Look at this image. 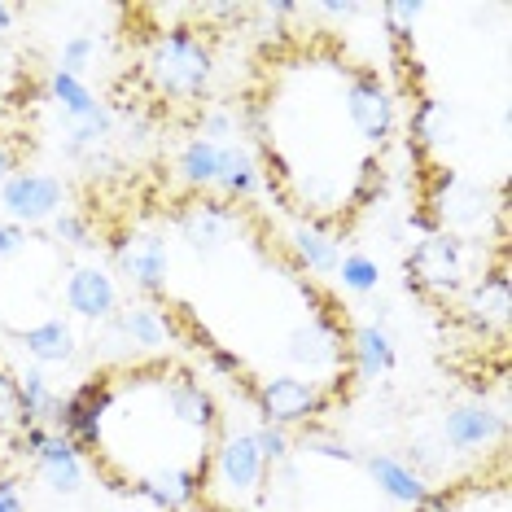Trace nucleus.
Returning a JSON list of instances; mask_svg holds the SVG:
<instances>
[{
    "label": "nucleus",
    "mask_w": 512,
    "mask_h": 512,
    "mask_svg": "<svg viewBox=\"0 0 512 512\" xmlns=\"http://www.w3.org/2000/svg\"><path fill=\"white\" fill-rule=\"evenodd\" d=\"M346 114H351V123L359 127V136H364L368 145H386L390 132H394V97L390 88L381 84L377 71H359L351 79V88H346Z\"/></svg>",
    "instance_id": "nucleus-8"
},
{
    "label": "nucleus",
    "mask_w": 512,
    "mask_h": 512,
    "mask_svg": "<svg viewBox=\"0 0 512 512\" xmlns=\"http://www.w3.org/2000/svg\"><path fill=\"white\" fill-rule=\"evenodd\" d=\"M215 189L224 193V197H250L254 189H259V162H254L250 145H241V141L219 145Z\"/></svg>",
    "instance_id": "nucleus-22"
},
{
    "label": "nucleus",
    "mask_w": 512,
    "mask_h": 512,
    "mask_svg": "<svg viewBox=\"0 0 512 512\" xmlns=\"http://www.w3.org/2000/svg\"><path fill=\"white\" fill-rule=\"evenodd\" d=\"M31 460H36V473L44 477V486H49L53 495H79L84 491V456H79V447L66 434L53 429Z\"/></svg>",
    "instance_id": "nucleus-15"
},
{
    "label": "nucleus",
    "mask_w": 512,
    "mask_h": 512,
    "mask_svg": "<svg viewBox=\"0 0 512 512\" xmlns=\"http://www.w3.org/2000/svg\"><path fill=\"white\" fill-rule=\"evenodd\" d=\"M176 171L180 180L189 184V189H215V171H219V145L215 141H202V136H193V141H184L180 158H176Z\"/></svg>",
    "instance_id": "nucleus-25"
},
{
    "label": "nucleus",
    "mask_w": 512,
    "mask_h": 512,
    "mask_svg": "<svg viewBox=\"0 0 512 512\" xmlns=\"http://www.w3.org/2000/svg\"><path fill=\"white\" fill-rule=\"evenodd\" d=\"M18 346L31 355V364L36 368H49V364H71L79 342H75V329L66 324L62 316H49L40 324H31V329H18Z\"/></svg>",
    "instance_id": "nucleus-17"
},
{
    "label": "nucleus",
    "mask_w": 512,
    "mask_h": 512,
    "mask_svg": "<svg viewBox=\"0 0 512 512\" xmlns=\"http://www.w3.org/2000/svg\"><path fill=\"white\" fill-rule=\"evenodd\" d=\"M337 281H342V289H351V294L368 298L381 289V263L372 259V254H342V263H337Z\"/></svg>",
    "instance_id": "nucleus-27"
},
{
    "label": "nucleus",
    "mask_w": 512,
    "mask_h": 512,
    "mask_svg": "<svg viewBox=\"0 0 512 512\" xmlns=\"http://www.w3.org/2000/svg\"><path fill=\"white\" fill-rule=\"evenodd\" d=\"M162 399H167L171 416L180 425L197 429V434H215L219 429V407H215V394L202 386L197 377H184V372H171L162 381Z\"/></svg>",
    "instance_id": "nucleus-14"
},
{
    "label": "nucleus",
    "mask_w": 512,
    "mask_h": 512,
    "mask_svg": "<svg viewBox=\"0 0 512 512\" xmlns=\"http://www.w3.org/2000/svg\"><path fill=\"white\" fill-rule=\"evenodd\" d=\"M486 193L482 184L456 176V171H438L429 206H434V224L442 228H477L486 219Z\"/></svg>",
    "instance_id": "nucleus-13"
},
{
    "label": "nucleus",
    "mask_w": 512,
    "mask_h": 512,
    "mask_svg": "<svg viewBox=\"0 0 512 512\" xmlns=\"http://www.w3.org/2000/svg\"><path fill=\"white\" fill-rule=\"evenodd\" d=\"M364 469L368 477L381 486V495L394 499V504L403 508H421L425 495H429V482L421 473L412 469L403 456H390V451H372V456H364Z\"/></svg>",
    "instance_id": "nucleus-16"
},
{
    "label": "nucleus",
    "mask_w": 512,
    "mask_h": 512,
    "mask_svg": "<svg viewBox=\"0 0 512 512\" xmlns=\"http://www.w3.org/2000/svg\"><path fill=\"white\" fill-rule=\"evenodd\" d=\"M97 62V36L92 31H75L71 40L62 44V57H57V71H66V75H79L84 79V71Z\"/></svg>",
    "instance_id": "nucleus-28"
},
{
    "label": "nucleus",
    "mask_w": 512,
    "mask_h": 512,
    "mask_svg": "<svg viewBox=\"0 0 512 512\" xmlns=\"http://www.w3.org/2000/svg\"><path fill=\"white\" fill-rule=\"evenodd\" d=\"M215 477H219V486H224L232 499H246V495H254L263 486L267 460L259 456V442H254L250 429H237V434H228L224 442H219Z\"/></svg>",
    "instance_id": "nucleus-9"
},
{
    "label": "nucleus",
    "mask_w": 512,
    "mask_h": 512,
    "mask_svg": "<svg viewBox=\"0 0 512 512\" xmlns=\"http://www.w3.org/2000/svg\"><path fill=\"white\" fill-rule=\"evenodd\" d=\"M49 224H53V237L62 241V246H71V250H97V237H92L88 215H79V211H62V215H53Z\"/></svg>",
    "instance_id": "nucleus-29"
},
{
    "label": "nucleus",
    "mask_w": 512,
    "mask_h": 512,
    "mask_svg": "<svg viewBox=\"0 0 512 512\" xmlns=\"http://www.w3.org/2000/svg\"><path fill=\"white\" fill-rule=\"evenodd\" d=\"M110 259H114V272L127 276L141 294H162V289H167L171 246L158 232H123V237H114Z\"/></svg>",
    "instance_id": "nucleus-5"
},
{
    "label": "nucleus",
    "mask_w": 512,
    "mask_h": 512,
    "mask_svg": "<svg viewBox=\"0 0 512 512\" xmlns=\"http://www.w3.org/2000/svg\"><path fill=\"white\" fill-rule=\"evenodd\" d=\"M18 403H22V429L27 425H57V407H62V399L53 394L49 377H44V368H22L18 372Z\"/></svg>",
    "instance_id": "nucleus-21"
},
{
    "label": "nucleus",
    "mask_w": 512,
    "mask_h": 512,
    "mask_svg": "<svg viewBox=\"0 0 512 512\" xmlns=\"http://www.w3.org/2000/svg\"><path fill=\"white\" fill-rule=\"evenodd\" d=\"M145 79L158 97L202 101L215 79V49L193 27L158 31L145 53Z\"/></svg>",
    "instance_id": "nucleus-1"
},
{
    "label": "nucleus",
    "mask_w": 512,
    "mask_h": 512,
    "mask_svg": "<svg viewBox=\"0 0 512 512\" xmlns=\"http://www.w3.org/2000/svg\"><path fill=\"white\" fill-rule=\"evenodd\" d=\"M18 14H22V9H18V5H5V0H0V36H5V31H14V22H18Z\"/></svg>",
    "instance_id": "nucleus-38"
},
{
    "label": "nucleus",
    "mask_w": 512,
    "mask_h": 512,
    "mask_svg": "<svg viewBox=\"0 0 512 512\" xmlns=\"http://www.w3.org/2000/svg\"><path fill=\"white\" fill-rule=\"evenodd\" d=\"M250 434H254V442H259V456L267 460V469L289 464V456H294V438H289V429L259 421V429H250Z\"/></svg>",
    "instance_id": "nucleus-30"
},
{
    "label": "nucleus",
    "mask_w": 512,
    "mask_h": 512,
    "mask_svg": "<svg viewBox=\"0 0 512 512\" xmlns=\"http://www.w3.org/2000/svg\"><path fill=\"white\" fill-rule=\"evenodd\" d=\"M49 101L57 106V114H62V123H79V119H88V114H97L106 101L92 92L79 75H66V71H49Z\"/></svg>",
    "instance_id": "nucleus-24"
},
{
    "label": "nucleus",
    "mask_w": 512,
    "mask_h": 512,
    "mask_svg": "<svg viewBox=\"0 0 512 512\" xmlns=\"http://www.w3.org/2000/svg\"><path fill=\"white\" fill-rule=\"evenodd\" d=\"M504 429H508L504 416L491 412L486 403H456L442 416V447L473 456V451H486L491 442L504 438Z\"/></svg>",
    "instance_id": "nucleus-11"
},
{
    "label": "nucleus",
    "mask_w": 512,
    "mask_h": 512,
    "mask_svg": "<svg viewBox=\"0 0 512 512\" xmlns=\"http://www.w3.org/2000/svg\"><path fill=\"white\" fill-rule=\"evenodd\" d=\"M294 364H307V368H329L342 359V337H337V324L329 320H311V324H298L289 333V351H285Z\"/></svg>",
    "instance_id": "nucleus-19"
},
{
    "label": "nucleus",
    "mask_w": 512,
    "mask_h": 512,
    "mask_svg": "<svg viewBox=\"0 0 512 512\" xmlns=\"http://www.w3.org/2000/svg\"><path fill=\"white\" fill-rule=\"evenodd\" d=\"M464 311H469V320L477 324L482 333H499L508 324V311H512V298H508V272L504 267H495V272H486L482 281H473L464 289Z\"/></svg>",
    "instance_id": "nucleus-18"
},
{
    "label": "nucleus",
    "mask_w": 512,
    "mask_h": 512,
    "mask_svg": "<svg viewBox=\"0 0 512 512\" xmlns=\"http://www.w3.org/2000/svg\"><path fill=\"white\" fill-rule=\"evenodd\" d=\"M66 180L53 176V171H14L5 184H0V211H5L9 224L18 228H36L49 224L53 215L66 211Z\"/></svg>",
    "instance_id": "nucleus-3"
},
{
    "label": "nucleus",
    "mask_w": 512,
    "mask_h": 512,
    "mask_svg": "<svg viewBox=\"0 0 512 512\" xmlns=\"http://www.w3.org/2000/svg\"><path fill=\"white\" fill-rule=\"evenodd\" d=\"M254 407L267 425H281V429H294V425H307L311 416L324 412V390L320 381L311 377H263L254 386Z\"/></svg>",
    "instance_id": "nucleus-4"
},
{
    "label": "nucleus",
    "mask_w": 512,
    "mask_h": 512,
    "mask_svg": "<svg viewBox=\"0 0 512 512\" xmlns=\"http://www.w3.org/2000/svg\"><path fill=\"white\" fill-rule=\"evenodd\" d=\"M403 285L407 289H429V294H460L464 276H469V250H464V237L456 232H429L412 250H407L403 263Z\"/></svg>",
    "instance_id": "nucleus-2"
},
{
    "label": "nucleus",
    "mask_w": 512,
    "mask_h": 512,
    "mask_svg": "<svg viewBox=\"0 0 512 512\" xmlns=\"http://www.w3.org/2000/svg\"><path fill=\"white\" fill-rule=\"evenodd\" d=\"M324 14H333V18H355V14H364L359 5H337V0H329V5H320Z\"/></svg>",
    "instance_id": "nucleus-39"
},
{
    "label": "nucleus",
    "mask_w": 512,
    "mask_h": 512,
    "mask_svg": "<svg viewBox=\"0 0 512 512\" xmlns=\"http://www.w3.org/2000/svg\"><path fill=\"white\" fill-rule=\"evenodd\" d=\"M412 136H416V145H425V149L451 141V106L447 101L425 97L421 106L412 110Z\"/></svg>",
    "instance_id": "nucleus-26"
},
{
    "label": "nucleus",
    "mask_w": 512,
    "mask_h": 512,
    "mask_svg": "<svg viewBox=\"0 0 512 512\" xmlns=\"http://www.w3.org/2000/svg\"><path fill=\"white\" fill-rule=\"evenodd\" d=\"M22 429V403H18V377L0 368V434Z\"/></svg>",
    "instance_id": "nucleus-32"
},
{
    "label": "nucleus",
    "mask_w": 512,
    "mask_h": 512,
    "mask_svg": "<svg viewBox=\"0 0 512 512\" xmlns=\"http://www.w3.org/2000/svg\"><path fill=\"white\" fill-rule=\"evenodd\" d=\"M237 132H241L237 114L224 110V106L206 110L202 114V127H197V136H202V141H215V145H232V141H237Z\"/></svg>",
    "instance_id": "nucleus-31"
},
{
    "label": "nucleus",
    "mask_w": 512,
    "mask_h": 512,
    "mask_svg": "<svg viewBox=\"0 0 512 512\" xmlns=\"http://www.w3.org/2000/svg\"><path fill=\"white\" fill-rule=\"evenodd\" d=\"M110 403H114L110 381L92 377V381H84V386L71 390V394L62 399V407H57V425H53V429L75 442L79 456H84V451H97V447H101V421H106Z\"/></svg>",
    "instance_id": "nucleus-6"
},
{
    "label": "nucleus",
    "mask_w": 512,
    "mask_h": 512,
    "mask_svg": "<svg viewBox=\"0 0 512 512\" xmlns=\"http://www.w3.org/2000/svg\"><path fill=\"white\" fill-rule=\"evenodd\" d=\"M14 149H9V141H5V136H0V184H5L9 176H14Z\"/></svg>",
    "instance_id": "nucleus-37"
},
{
    "label": "nucleus",
    "mask_w": 512,
    "mask_h": 512,
    "mask_svg": "<svg viewBox=\"0 0 512 512\" xmlns=\"http://www.w3.org/2000/svg\"><path fill=\"white\" fill-rule=\"evenodd\" d=\"M0 329H5V320H0Z\"/></svg>",
    "instance_id": "nucleus-40"
},
{
    "label": "nucleus",
    "mask_w": 512,
    "mask_h": 512,
    "mask_svg": "<svg viewBox=\"0 0 512 512\" xmlns=\"http://www.w3.org/2000/svg\"><path fill=\"white\" fill-rule=\"evenodd\" d=\"M351 355H355V372L364 381H377L386 377V372H394V364H399V351H394V337L381 329V324H359L355 337H351Z\"/></svg>",
    "instance_id": "nucleus-20"
},
{
    "label": "nucleus",
    "mask_w": 512,
    "mask_h": 512,
    "mask_svg": "<svg viewBox=\"0 0 512 512\" xmlns=\"http://www.w3.org/2000/svg\"><path fill=\"white\" fill-rule=\"evenodd\" d=\"M66 307L75 311L79 320L106 324L114 311H119V285L101 263H79L71 276H66Z\"/></svg>",
    "instance_id": "nucleus-12"
},
{
    "label": "nucleus",
    "mask_w": 512,
    "mask_h": 512,
    "mask_svg": "<svg viewBox=\"0 0 512 512\" xmlns=\"http://www.w3.org/2000/svg\"><path fill=\"white\" fill-rule=\"evenodd\" d=\"M176 232L189 241L193 254L211 259L237 232V206H228L224 197H193L176 211Z\"/></svg>",
    "instance_id": "nucleus-7"
},
{
    "label": "nucleus",
    "mask_w": 512,
    "mask_h": 512,
    "mask_svg": "<svg viewBox=\"0 0 512 512\" xmlns=\"http://www.w3.org/2000/svg\"><path fill=\"white\" fill-rule=\"evenodd\" d=\"M289 246H294L298 263L307 267V272L337 276V263H342V246H337V237L320 232L316 224H298L294 232H289Z\"/></svg>",
    "instance_id": "nucleus-23"
},
{
    "label": "nucleus",
    "mask_w": 512,
    "mask_h": 512,
    "mask_svg": "<svg viewBox=\"0 0 512 512\" xmlns=\"http://www.w3.org/2000/svg\"><path fill=\"white\" fill-rule=\"evenodd\" d=\"M167 337H176V324L149 302H127L106 320V342L127 346V351H158L167 346Z\"/></svg>",
    "instance_id": "nucleus-10"
},
{
    "label": "nucleus",
    "mask_w": 512,
    "mask_h": 512,
    "mask_svg": "<svg viewBox=\"0 0 512 512\" xmlns=\"http://www.w3.org/2000/svg\"><path fill=\"white\" fill-rule=\"evenodd\" d=\"M0 512H27V499H22L14 477H0Z\"/></svg>",
    "instance_id": "nucleus-36"
},
{
    "label": "nucleus",
    "mask_w": 512,
    "mask_h": 512,
    "mask_svg": "<svg viewBox=\"0 0 512 512\" xmlns=\"http://www.w3.org/2000/svg\"><path fill=\"white\" fill-rule=\"evenodd\" d=\"M302 451H316V456H329V460H342V464H355L359 456L346 442H337L329 434H302Z\"/></svg>",
    "instance_id": "nucleus-33"
},
{
    "label": "nucleus",
    "mask_w": 512,
    "mask_h": 512,
    "mask_svg": "<svg viewBox=\"0 0 512 512\" xmlns=\"http://www.w3.org/2000/svg\"><path fill=\"white\" fill-rule=\"evenodd\" d=\"M381 14L390 18V36L394 40H407V31H412V22L425 14V5H407V0H403V5H386Z\"/></svg>",
    "instance_id": "nucleus-34"
},
{
    "label": "nucleus",
    "mask_w": 512,
    "mask_h": 512,
    "mask_svg": "<svg viewBox=\"0 0 512 512\" xmlns=\"http://www.w3.org/2000/svg\"><path fill=\"white\" fill-rule=\"evenodd\" d=\"M27 250V228H18V224H0V263H9V259H18V254Z\"/></svg>",
    "instance_id": "nucleus-35"
}]
</instances>
